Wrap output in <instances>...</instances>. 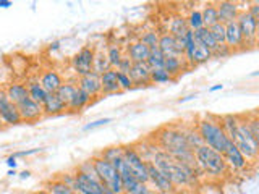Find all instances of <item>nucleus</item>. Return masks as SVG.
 Instances as JSON below:
<instances>
[{"label":"nucleus","mask_w":259,"mask_h":194,"mask_svg":"<svg viewBox=\"0 0 259 194\" xmlns=\"http://www.w3.org/2000/svg\"><path fill=\"white\" fill-rule=\"evenodd\" d=\"M149 162L154 164V167H157L160 172L168 178V181L172 183L175 188L190 186L196 181V170H193L188 165L175 160L174 157H170L167 152L160 151L159 148L152 154Z\"/></svg>","instance_id":"f257e3e1"},{"label":"nucleus","mask_w":259,"mask_h":194,"mask_svg":"<svg viewBox=\"0 0 259 194\" xmlns=\"http://www.w3.org/2000/svg\"><path fill=\"white\" fill-rule=\"evenodd\" d=\"M157 141L160 146V151L167 152L170 157L188 165L193 170H198L196 160H194V152L188 148L185 141L183 131L180 128H165L159 131Z\"/></svg>","instance_id":"f03ea898"},{"label":"nucleus","mask_w":259,"mask_h":194,"mask_svg":"<svg viewBox=\"0 0 259 194\" xmlns=\"http://www.w3.org/2000/svg\"><path fill=\"white\" fill-rule=\"evenodd\" d=\"M196 129L201 136V141L207 148L217 151L219 154H224L227 148L232 144L230 137L225 134L222 126L219 125V118L204 117L196 123Z\"/></svg>","instance_id":"7ed1b4c3"},{"label":"nucleus","mask_w":259,"mask_h":194,"mask_svg":"<svg viewBox=\"0 0 259 194\" xmlns=\"http://www.w3.org/2000/svg\"><path fill=\"white\" fill-rule=\"evenodd\" d=\"M194 160H196L198 170L207 173L209 176L221 178L229 172V167H227L222 154H219L217 151L207 148L204 144L194 151Z\"/></svg>","instance_id":"20e7f679"},{"label":"nucleus","mask_w":259,"mask_h":194,"mask_svg":"<svg viewBox=\"0 0 259 194\" xmlns=\"http://www.w3.org/2000/svg\"><path fill=\"white\" fill-rule=\"evenodd\" d=\"M229 137H230V141L233 142L235 148L245 156V159L248 162H251V164H254L256 159H257V152H259V141L254 139L253 134L249 133L245 120L240 118L237 128L233 129V133Z\"/></svg>","instance_id":"39448f33"},{"label":"nucleus","mask_w":259,"mask_h":194,"mask_svg":"<svg viewBox=\"0 0 259 194\" xmlns=\"http://www.w3.org/2000/svg\"><path fill=\"white\" fill-rule=\"evenodd\" d=\"M91 160H93V165L96 170L97 180L102 183L105 191L113 192V194H123V186H121L120 173L113 168L110 162L104 160L102 157L97 156V154L94 157H91Z\"/></svg>","instance_id":"423d86ee"},{"label":"nucleus","mask_w":259,"mask_h":194,"mask_svg":"<svg viewBox=\"0 0 259 194\" xmlns=\"http://www.w3.org/2000/svg\"><path fill=\"white\" fill-rule=\"evenodd\" d=\"M125 165L132 172V175L136 178L140 183L149 184V175H148V162H146L138 149H135L133 146H123V154H121Z\"/></svg>","instance_id":"0eeeda50"},{"label":"nucleus","mask_w":259,"mask_h":194,"mask_svg":"<svg viewBox=\"0 0 259 194\" xmlns=\"http://www.w3.org/2000/svg\"><path fill=\"white\" fill-rule=\"evenodd\" d=\"M73 189L76 194H105V188L97 180V176H89L75 170V184Z\"/></svg>","instance_id":"6e6552de"},{"label":"nucleus","mask_w":259,"mask_h":194,"mask_svg":"<svg viewBox=\"0 0 259 194\" xmlns=\"http://www.w3.org/2000/svg\"><path fill=\"white\" fill-rule=\"evenodd\" d=\"M237 24L240 28L245 45L254 47L257 40V20H254L248 12H240L237 18Z\"/></svg>","instance_id":"1a4fd4ad"},{"label":"nucleus","mask_w":259,"mask_h":194,"mask_svg":"<svg viewBox=\"0 0 259 194\" xmlns=\"http://www.w3.org/2000/svg\"><path fill=\"white\" fill-rule=\"evenodd\" d=\"M157 48L162 52L164 57H182L183 59V52H185V39L182 37H174L168 32L159 36V42Z\"/></svg>","instance_id":"9d476101"},{"label":"nucleus","mask_w":259,"mask_h":194,"mask_svg":"<svg viewBox=\"0 0 259 194\" xmlns=\"http://www.w3.org/2000/svg\"><path fill=\"white\" fill-rule=\"evenodd\" d=\"M0 118H2L4 126H15L23 123L18 107L7 97L5 89H0Z\"/></svg>","instance_id":"9b49d317"},{"label":"nucleus","mask_w":259,"mask_h":194,"mask_svg":"<svg viewBox=\"0 0 259 194\" xmlns=\"http://www.w3.org/2000/svg\"><path fill=\"white\" fill-rule=\"evenodd\" d=\"M96 48L93 45H84L81 51L71 59V67L76 71L78 76H84L89 71H93V60H94Z\"/></svg>","instance_id":"f8f14e48"},{"label":"nucleus","mask_w":259,"mask_h":194,"mask_svg":"<svg viewBox=\"0 0 259 194\" xmlns=\"http://www.w3.org/2000/svg\"><path fill=\"white\" fill-rule=\"evenodd\" d=\"M148 175L149 183L152 184L151 188H154V191L160 194H172L175 191V186L168 181V178L157 167H154V164H151V162H148Z\"/></svg>","instance_id":"ddd939ff"},{"label":"nucleus","mask_w":259,"mask_h":194,"mask_svg":"<svg viewBox=\"0 0 259 194\" xmlns=\"http://www.w3.org/2000/svg\"><path fill=\"white\" fill-rule=\"evenodd\" d=\"M16 107H18L21 121H26V123H34V121H37L44 117L42 105L34 102L32 99H29V97L28 99H24L23 102H20Z\"/></svg>","instance_id":"4468645a"},{"label":"nucleus","mask_w":259,"mask_h":194,"mask_svg":"<svg viewBox=\"0 0 259 194\" xmlns=\"http://www.w3.org/2000/svg\"><path fill=\"white\" fill-rule=\"evenodd\" d=\"M78 89L84 91L91 99L94 97H99L102 94V86H101V75H97L94 71H89L88 75L79 76L78 83H76Z\"/></svg>","instance_id":"2eb2a0df"},{"label":"nucleus","mask_w":259,"mask_h":194,"mask_svg":"<svg viewBox=\"0 0 259 194\" xmlns=\"http://www.w3.org/2000/svg\"><path fill=\"white\" fill-rule=\"evenodd\" d=\"M222 156H224L227 167L230 170H235V172H243V170H246L249 165V162L245 159V156H243L237 148H235L233 142L227 148V151L222 154Z\"/></svg>","instance_id":"dca6fc26"},{"label":"nucleus","mask_w":259,"mask_h":194,"mask_svg":"<svg viewBox=\"0 0 259 194\" xmlns=\"http://www.w3.org/2000/svg\"><path fill=\"white\" fill-rule=\"evenodd\" d=\"M215 7H217L219 23H222V24L235 21V20L238 18L240 12H241L240 4L230 2V0H222V2H215Z\"/></svg>","instance_id":"f3484780"},{"label":"nucleus","mask_w":259,"mask_h":194,"mask_svg":"<svg viewBox=\"0 0 259 194\" xmlns=\"http://www.w3.org/2000/svg\"><path fill=\"white\" fill-rule=\"evenodd\" d=\"M225 45L229 47L232 52L245 48V42H243V37H241L240 28L237 24V20L225 24Z\"/></svg>","instance_id":"a211bd4d"},{"label":"nucleus","mask_w":259,"mask_h":194,"mask_svg":"<svg viewBox=\"0 0 259 194\" xmlns=\"http://www.w3.org/2000/svg\"><path fill=\"white\" fill-rule=\"evenodd\" d=\"M130 78H132L135 86H148L151 84V68L146 62H136L132 65L130 70Z\"/></svg>","instance_id":"6ab92c4d"},{"label":"nucleus","mask_w":259,"mask_h":194,"mask_svg":"<svg viewBox=\"0 0 259 194\" xmlns=\"http://www.w3.org/2000/svg\"><path fill=\"white\" fill-rule=\"evenodd\" d=\"M37 79H39L40 86H42V87L46 89V92H47V94L57 92V89H59L60 84L63 83V79H62V76H60V73H59V71H55V70H46Z\"/></svg>","instance_id":"aec40b11"},{"label":"nucleus","mask_w":259,"mask_h":194,"mask_svg":"<svg viewBox=\"0 0 259 194\" xmlns=\"http://www.w3.org/2000/svg\"><path fill=\"white\" fill-rule=\"evenodd\" d=\"M40 105H42L44 115H49V117H51V115H59V113L67 110V104H65L55 92L47 94V97H46L44 102L40 104Z\"/></svg>","instance_id":"412c9836"},{"label":"nucleus","mask_w":259,"mask_h":194,"mask_svg":"<svg viewBox=\"0 0 259 194\" xmlns=\"http://www.w3.org/2000/svg\"><path fill=\"white\" fill-rule=\"evenodd\" d=\"M7 97L10 99L15 105H18L20 102H23L24 99H28V89L24 83H20V81H13L7 87H5Z\"/></svg>","instance_id":"4be33fe9"},{"label":"nucleus","mask_w":259,"mask_h":194,"mask_svg":"<svg viewBox=\"0 0 259 194\" xmlns=\"http://www.w3.org/2000/svg\"><path fill=\"white\" fill-rule=\"evenodd\" d=\"M101 86H102V94H115L120 92V86L117 81V70L110 68L104 71L101 75Z\"/></svg>","instance_id":"5701e85b"},{"label":"nucleus","mask_w":259,"mask_h":194,"mask_svg":"<svg viewBox=\"0 0 259 194\" xmlns=\"http://www.w3.org/2000/svg\"><path fill=\"white\" fill-rule=\"evenodd\" d=\"M126 55L130 57V60H132L133 63L136 62H146L149 57V47H146L140 39L135 40V42H132L128 45L126 48Z\"/></svg>","instance_id":"b1692460"},{"label":"nucleus","mask_w":259,"mask_h":194,"mask_svg":"<svg viewBox=\"0 0 259 194\" xmlns=\"http://www.w3.org/2000/svg\"><path fill=\"white\" fill-rule=\"evenodd\" d=\"M164 70L174 79H177V76L180 75V73H183L185 70H188V65H186L185 59H182V57H165Z\"/></svg>","instance_id":"393cba45"},{"label":"nucleus","mask_w":259,"mask_h":194,"mask_svg":"<svg viewBox=\"0 0 259 194\" xmlns=\"http://www.w3.org/2000/svg\"><path fill=\"white\" fill-rule=\"evenodd\" d=\"M26 89H28L29 99H32V101L37 102V104H42L44 99L47 97L46 89H44L42 86H40V83H39V79H37V78H31V79H28Z\"/></svg>","instance_id":"a878e982"},{"label":"nucleus","mask_w":259,"mask_h":194,"mask_svg":"<svg viewBox=\"0 0 259 194\" xmlns=\"http://www.w3.org/2000/svg\"><path fill=\"white\" fill-rule=\"evenodd\" d=\"M89 102H91V97H89L84 91L78 89V91L75 92V95L71 97V101L67 104V110H70V112H79V110H83L84 107H88Z\"/></svg>","instance_id":"bb28decb"},{"label":"nucleus","mask_w":259,"mask_h":194,"mask_svg":"<svg viewBox=\"0 0 259 194\" xmlns=\"http://www.w3.org/2000/svg\"><path fill=\"white\" fill-rule=\"evenodd\" d=\"M194 32V40H196L198 44H201V45H204L206 48H209L210 52H215V48H217V42L214 40V37H212V34L209 32V29L207 28H201V29H198V31H193ZM214 57V55H212Z\"/></svg>","instance_id":"cd10ccee"},{"label":"nucleus","mask_w":259,"mask_h":194,"mask_svg":"<svg viewBox=\"0 0 259 194\" xmlns=\"http://www.w3.org/2000/svg\"><path fill=\"white\" fill-rule=\"evenodd\" d=\"M202 15V26L204 28H210L214 26L215 23H219V16H217V7L214 2H209L204 5V8L201 10Z\"/></svg>","instance_id":"c85d7f7f"},{"label":"nucleus","mask_w":259,"mask_h":194,"mask_svg":"<svg viewBox=\"0 0 259 194\" xmlns=\"http://www.w3.org/2000/svg\"><path fill=\"white\" fill-rule=\"evenodd\" d=\"M210 59H214L212 52H210L209 48H206L204 45H201V44L196 42V47H194V52H193V57H191V68L198 67V65L206 63Z\"/></svg>","instance_id":"c756f323"},{"label":"nucleus","mask_w":259,"mask_h":194,"mask_svg":"<svg viewBox=\"0 0 259 194\" xmlns=\"http://www.w3.org/2000/svg\"><path fill=\"white\" fill-rule=\"evenodd\" d=\"M183 131V136H185V141L188 144V148L194 152L199 146H202V141H201V136L198 133V129L194 126H188V128H182Z\"/></svg>","instance_id":"7c9ffc66"},{"label":"nucleus","mask_w":259,"mask_h":194,"mask_svg":"<svg viewBox=\"0 0 259 194\" xmlns=\"http://www.w3.org/2000/svg\"><path fill=\"white\" fill-rule=\"evenodd\" d=\"M188 31V24H186V20L183 16H175V18L170 20L168 24V34H172L174 37H182L185 32Z\"/></svg>","instance_id":"2f4dec72"},{"label":"nucleus","mask_w":259,"mask_h":194,"mask_svg":"<svg viewBox=\"0 0 259 194\" xmlns=\"http://www.w3.org/2000/svg\"><path fill=\"white\" fill-rule=\"evenodd\" d=\"M110 63L107 60V54L104 51H96L94 54V60H93V71L97 73V75H102L104 71L110 70Z\"/></svg>","instance_id":"473e14b6"},{"label":"nucleus","mask_w":259,"mask_h":194,"mask_svg":"<svg viewBox=\"0 0 259 194\" xmlns=\"http://www.w3.org/2000/svg\"><path fill=\"white\" fill-rule=\"evenodd\" d=\"M44 188L49 194H76L75 189L70 188V186H67L65 183H62L60 180H57V178L47 181Z\"/></svg>","instance_id":"72a5a7b5"},{"label":"nucleus","mask_w":259,"mask_h":194,"mask_svg":"<svg viewBox=\"0 0 259 194\" xmlns=\"http://www.w3.org/2000/svg\"><path fill=\"white\" fill-rule=\"evenodd\" d=\"M76 91H78L76 83H73V81H63V83L60 84V87L57 89L55 94L59 95L65 104H68L71 101V97L75 95Z\"/></svg>","instance_id":"f704fd0d"},{"label":"nucleus","mask_w":259,"mask_h":194,"mask_svg":"<svg viewBox=\"0 0 259 194\" xmlns=\"http://www.w3.org/2000/svg\"><path fill=\"white\" fill-rule=\"evenodd\" d=\"M164 62H165V57L162 55V52L159 51L157 47L149 48V57L146 63L151 70H157V68H164Z\"/></svg>","instance_id":"c9c22d12"},{"label":"nucleus","mask_w":259,"mask_h":194,"mask_svg":"<svg viewBox=\"0 0 259 194\" xmlns=\"http://www.w3.org/2000/svg\"><path fill=\"white\" fill-rule=\"evenodd\" d=\"M186 24H188V29L191 31H198L202 26V15H201V10H198V8H191L188 16H186Z\"/></svg>","instance_id":"e433bc0d"},{"label":"nucleus","mask_w":259,"mask_h":194,"mask_svg":"<svg viewBox=\"0 0 259 194\" xmlns=\"http://www.w3.org/2000/svg\"><path fill=\"white\" fill-rule=\"evenodd\" d=\"M105 54H107V60L110 63V67L117 70L121 57H123V51H121V47L118 44H110L107 47V52H105Z\"/></svg>","instance_id":"4c0bfd02"},{"label":"nucleus","mask_w":259,"mask_h":194,"mask_svg":"<svg viewBox=\"0 0 259 194\" xmlns=\"http://www.w3.org/2000/svg\"><path fill=\"white\" fill-rule=\"evenodd\" d=\"M175 81L172 76L164 68H157V70H151V83L152 84H167Z\"/></svg>","instance_id":"58836bf2"},{"label":"nucleus","mask_w":259,"mask_h":194,"mask_svg":"<svg viewBox=\"0 0 259 194\" xmlns=\"http://www.w3.org/2000/svg\"><path fill=\"white\" fill-rule=\"evenodd\" d=\"M121 154H123V146H112V148L101 151L97 156L102 157L104 160H107V162H112L113 159L121 157Z\"/></svg>","instance_id":"ea45409f"},{"label":"nucleus","mask_w":259,"mask_h":194,"mask_svg":"<svg viewBox=\"0 0 259 194\" xmlns=\"http://www.w3.org/2000/svg\"><path fill=\"white\" fill-rule=\"evenodd\" d=\"M207 29H209L210 34H212V37H214V40L217 42V45L225 44V24H222V23H215L214 26H210V28H207Z\"/></svg>","instance_id":"a19ab883"},{"label":"nucleus","mask_w":259,"mask_h":194,"mask_svg":"<svg viewBox=\"0 0 259 194\" xmlns=\"http://www.w3.org/2000/svg\"><path fill=\"white\" fill-rule=\"evenodd\" d=\"M140 40H141V42H143L146 47L154 48V47H157V42H159V32H157V31H154V29H149V31H146V32H144Z\"/></svg>","instance_id":"79ce46f5"},{"label":"nucleus","mask_w":259,"mask_h":194,"mask_svg":"<svg viewBox=\"0 0 259 194\" xmlns=\"http://www.w3.org/2000/svg\"><path fill=\"white\" fill-rule=\"evenodd\" d=\"M245 123H246V126H248V129H249V133L253 134L254 139L259 141V120H257V115H256V113H253L251 117H246V118H245Z\"/></svg>","instance_id":"37998d69"},{"label":"nucleus","mask_w":259,"mask_h":194,"mask_svg":"<svg viewBox=\"0 0 259 194\" xmlns=\"http://www.w3.org/2000/svg\"><path fill=\"white\" fill-rule=\"evenodd\" d=\"M117 81H118L120 91H130V89H133V87H135L132 78H130V75H126V73H120V71H117Z\"/></svg>","instance_id":"c03bdc74"},{"label":"nucleus","mask_w":259,"mask_h":194,"mask_svg":"<svg viewBox=\"0 0 259 194\" xmlns=\"http://www.w3.org/2000/svg\"><path fill=\"white\" fill-rule=\"evenodd\" d=\"M76 170H78V172H81V173H86V175H89V176H97V175H96V170H94V165H93V160H91V159H88V160H84V162H81V164L76 167Z\"/></svg>","instance_id":"a18cd8bd"},{"label":"nucleus","mask_w":259,"mask_h":194,"mask_svg":"<svg viewBox=\"0 0 259 194\" xmlns=\"http://www.w3.org/2000/svg\"><path fill=\"white\" fill-rule=\"evenodd\" d=\"M132 65H133V62L130 60V57L126 55V54H123V57H121V60H120V63H118V67H117V71H120V73H130V70H132Z\"/></svg>","instance_id":"49530a36"},{"label":"nucleus","mask_w":259,"mask_h":194,"mask_svg":"<svg viewBox=\"0 0 259 194\" xmlns=\"http://www.w3.org/2000/svg\"><path fill=\"white\" fill-rule=\"evenodd\" d=\"M57 180H60L62 183H65L70 188H73V184H75V172H67V173H60L57 176Z\"/></svg>","instance_id":"de8ad7c7"},{"label":"nucleus","mask_w":259,"mask_h":194,"mask_svg":"<svg viewBox=\"0 0 259 194\" xmlns=\"http://www.w3.org/2000/svg\"><path fill=\"white\" fill-rule=\"evenodd\" d=\"M112 118H101V120H96V121H91V123H88L84 126V131H89V129H94V128H99V126H104L110 123Z\"/></svg>","instance_id":"09e8293b"},{"label":"nucleus","mask_w":259,"mask_h":194,"mask_svg":"<svg viewBox=\"0 0 259 194\" xmlns=\"http://www.w3.org/2000/svg\"><path fill=\"white\" fill-rule=\"evenodd\" d=\"M232 54V51L229 47H227L225 44H222V45H217V48H215V52L212 54L214 57H227V55H230Z\"/></svg>","instance_id":"8fccbe9b"},{"label":"nucleus","mask_w":259,"mask_h":194,"mask_svg":"<svg viewBox=\"0 0 259 194\" xmlns=\"http://www.w3.org/2000/svg\"><path fill=\"white\" fill-rule=\"evenodd\" d=\"M251 16H253L254 20H257L259 21V4L257 2H253V4H249V7H248V10H246Z\"/></svg>","instance_id":"3c124183"},{"label":"nucleus","mask_w":259,"mask_h":194,"mask_svg":"<svg viewBox=\"0 0 259 194\" xmlns=\"http://www.w3.org/2000/svg\"><path fill=\"white\" fill-rule=\"evenodd\" d=\"M40 149H31V151H23V152H15L13 154V157L16 159V157H28V156H32V154H36V152H39Z\"/></svg>","instance_id":"603ef678"},{"label":"nucleus","mask_w":259,"mask_h":194,"mask_svg":"<svg viewBox=\"0 0 259 194\" xmlns=\"http://www.w3.org/2000/svg\"><path fill=\"white\" fill-rule=\"evenodd\" d=\"M16 164H18V162H16V159H15L13 156H10V157L7 159V165L10 167L12 170H15V168H16Z\"/></svg>","instance_id":"864d4df0"},{"label":"nucleus","mask_w":259,"mask_h":194,"mask_svg":"<svg viewBox=\"0 0 259 194\" xmlns=\"http://www.w3.org/2000/svg\"><path fill=\"white\" fill-rule=\"evenodd\" d=\"M13 4L10 2V0H0V8H10Z\"/></svg>","instance_id":"5fc2aeb1"},{"label":"nucleus","mask_w":259,"mask_h":194,"mask_svg":"<svg viewBox=\"0 0 259 194\" xmlns=\"http://www.w3.org/2000/svg\"><path fill=\"white\" fill-rule=\"evenodd\" d=\"M29 176H31V172H28V170H24V172L20 173V178H21V180H26V178H29Z\"/></svg>","instance_id":"6e6d98bb"},{"label":"nucleus","mask_w":259,"mask_h":194,"mask_svg":"<svg viewBox=\"0 0 259 194\" xmlns=\"http://www.w3.org/2000/svg\"><path fill=\"white\" fill-rule=\"evenodd\" d=\"M222 87H224L222 84H215V86H212V87H209V91H210V92H215V91H221Z\"/></svg>","instance_id":"4d7b16f0"},{"label":"nucleus","mask_w":259,"mask_h":194,"mask_svg":"<svg viewBox=\"0 0 259 194\" xmlns=\"http://www.w3.org/2000/svg\"><path fill=\"white\" fill-rule=\"evenodd\" d=\"M51 48H54V51H55V48H59V42H54V44L51 45Z\"/></svg>","instance_id":"13d9d810"},{"label":"nucleus","mask_w":259,"mask_h":194,"mask_svg":"<svg viewBox=\"0 0 259 194\" xmlns=\"http://www.w3.org/2000/svg\"><path fill=\"white\" fill-rule=\"evenodd\" d=\"M8 175H10V176H15V175H16V170H10V172H8Z\"/></svg>","instance_id":"bf43d9fd"},{"label":"nucleus","mask_w":259,"mask_h":194,"mask_svg":"<svg viewBox=\"0 0 259 194\" xmlns=\"http://www.w3.org/2000/svg\"><path fill=\"white\" fill-rule=\"evenodd\" d=\"M0 128H4V123H2V118H0Z\"/></svg>","instance_id":"052dcab7"},{"label":"nucleus","mask_w":259,"mask_h":194,"mask_svg":"<svg viewBox=\"0 0 259 194\" xmlns=\"http://www.w3.org/2000/svg\"><path fill=\"white\" fill-rule=\"evenodd\" d=\"M105 194H113V192H109V191H105Z\"/></svg>","instance_id":"680f3d73"}]
</instances>
